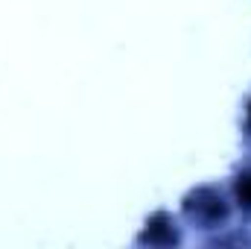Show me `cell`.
Returning <instances> with one entry per match:
<instances>
[{
  "label": "cell",
  "instance_id": "1",
  "mask_svg": "<svg viewBox=\"0 0 251 249\" xmlns=\"http://www.w3.org/2000/svg\"><path fill=\"white\" fill-rule=\"evenodd\" d=\"M240 199H243L246 205H251V176H246V179L240 182Z\"/></svg>",
  "mask_w": 251,
  "mask_h": 249
}]
</instances>
